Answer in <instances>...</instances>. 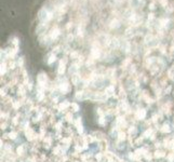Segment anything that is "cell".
Here are the masks:
<instances>
[{
	"label": "cell",
	"instance_id": "obj_1",
	"mask_svg": "<svg viewBox=\"0 0 174 162\" xmlns=\"http://www.w3.org/2000/svg\"><path fill=\"white\" fill-rule=\"evenodd\" d=\"M38 19L41 23H48L49 21H51L53 19V14L51 12H49L46 8H42L38 12Z\"/></svg>",
	"mask_w": 174,
	"mask_h": 162
},
{
	"label": "cell",
	"instance_id": "obj_2",
	"mask_svg": "<svg viewBox=\"0 0 174 162\" xmlns=\"http://www.w3.org/2000/svg\"><path fill=\"white\" fill-rule=\"evenodd\" d=\"M61 34V30L59 29V28H54V29H52L51 32V38L52 39H56L57 37H59V35Z\"/></svg>",
	"mask_w": 174,
	"mask_h": 162
},
{
	"label": "cell",
	"instance_id": "obj_3",
	"mask_svg": "<svg viewBox=\"0 0 174 162\" xmlns=\"http://www.w3.org/2000/svg\"><path fill=\"white\" fill-rule=\"evenodd\" d=\"M38 81H39V83H44L47 81V75L46 74H43V73H41L40 75L38 76Z\"/></svg>",
	"mask_w": 174,
	"mask_h": 162
},
{
	"label": "cell",
	"instance_id": "obj_4",
	"mask_svg": "<svg viewBox=\"0 0 174 162\" xmlns=\"http://www.w3.org/2000/svg\"><path fill=\"white\" fill-rule=\"evenodd\" d=\"M65 61L63 62V61H61V63H60V66H59V74L60 75H63V74L65 73Z\"/></svg>",
	"mask_w": 174,
	"mask_h": 162
},
{
	"label": "cell",
	"instance_id": "obj_5",
	"mask_svg": "<svg viewBox=\"0 0 174 162\" xmlns=\"http://www.w3.org/2000/svg\"><path fill=\"white\" fill-rule=\"evenodd\" d=\"M91 54H92V57H93V58H99V49H96V48H93V49H92Z\"/></svg>",
	"mask_w": 174,
	"mask_h": 162
},
{
	"label": "cell",
	"instance_id": "obj_6",
	"mask_svg": "<svg viewBox=\"0 0 174 162\" xmlns=\"http://www.w3.org/2000/svg\"><path fill=\"white\" fill-rule=\"evenodd\" d=\"M118 26H119V21H118V20H113V21L110 22V25H109L110 28H117Z\"/></svg>",
	"mask_w": 174,
	"mask_h": 162
},
{
	"label": "cell",
	"instance_id": "obj_7",
	"mask_svg": "<svg viewBox=\"0 0 174 162\" xmlns=\"http://www.w3.org/2000/svg\"><path fill=\"white\" fill-rule=\"evenodd\" d=\"M55 59H56L55 54H51V55H50V58H49V61H48V63H49V64H52V63H53Z\"/></svg>",
	"mask_w": 174,
	"mask_h": 162
},
{
	"label": "cell",
	"instance_id": "obj_8",
	"mask_svg": "<svg viewBox=\"0 0 174 162\" xmlns=\"http://www.w3.org/2000/svg\"><path fill=\"white\" fill-rule=\"evenodd\" d=\"M111 43H113V46H115V48H118V46H119V41H118V39H113V41H111Z\"/></svg>",
	"mask_w": 174,
	"mask_h": 162
},
{
	"label": "cell",
	"instance_id": "obj_9",
	"mask_svg": "<svg viewBox=\"0 0 174 162\" xmlns=\"http://www.w3.org/2000/svg\"><path fill=\"white\" fill-rule=\"evenodd\" d=\"M78 35H79V36H82L83 35V27L82 26L78 27Z\"/></svg>",
	"mask_w": 174,
	"mask_h": 162
},
{
	"label": "cell",
	"instance_id": "obj_10",
	"mask_svg": "<svg viewBox=\"0 0 174 162\" xmlns=\"http://www.w3.org/2000/svg\"><path fill=\"white\" fill-rule=\"evenodd\" d=\"M5 73V63H2V64H1V75Z\"/></svg>",
	"mask_w": 174,
	"mask_h": 162
},
{
	"label": "cell",
	"instance_id": "obj_11",
	"mask_svg": "<svg viewBox=\"0 0 174 162\" xmlns=\"http://www.w3.org/2000/svg\"><path fill=\"white\" fill-rule=\"evenodd\" d=\"M160 3L163 5V7H166V3H168V0H160Z\"/></svg>",
	"mask_w": 174,
	"mask_h": 162
},
{
	"label": "cell",
	"instance_id": "obj_12",
	"mask_svg": "<svg viewBox=\"0 0 174 162\" xmlns=\"http://www.w3.org/2000/svg\"><path fill=\"white\" fill-rule=\"evenodd\" d=\"M72 39H74V36L69 34V35H68V37H67V41H72Z\"/></svg>",
	"mask_w": 174,
	"mask_h": 162
},
{
	"label": "cell",
	"instance_id": "obj_13",
	"mask_svg": "<svg viewBox=\"0 0 174 162\" xmlns=\"http://www.w3.org/2000/svg\"><path fill=\"white\" fill-rule=\"evenodd\" d=\"M70 56H72V57H77L78 56V53H77V52H74V53L70 54Z\"/></svg>",
	"mask_w": 174,
	"mask_h": 162
},
{
	"label": "cell",
	"instance_id": "obj_14",
	"mask_svg": "<svg viewBox=\"0 0 174 162\" xmlns=\"http://www.w3.org/2000/svg\"><path fill=\"white\" fill-rule=\"evenodd\" d=\"M145 1H146V0H139V3L141 5H144L145 4Z\"/></svg>",
	"mask_w": 174,
	"mask_h": 162
},
{
	"label": "cell",
	"instance_id": "obj_15",
	"mask_svg": "<svg viewBox=\"0 0 174 162\" xmlns=\"http://www.w3.org/2000/svg\"><path fill=\"white\" fill-rule=\"evenodd\" d=\"M14 66H15V64H14V62H11V63H10V68H11V69H13V68H14Z\"/></svg>",
	"mask_w": 174,
	"mask_h": 162
},
{
	"label": "cell",
	"instance_id": "obj_16",
	"mask_svg": "<svg viewBox=\"0 0 174 162\" xmlns=\"http://www.w3.org/2000/svg\"><path fill=\"white\" fill-rule=\"evenodd\" d=\"M19 65H20V66H22V65H23V58H22V57L19 59Z\"/></svg>",
	"mask_w": 174,
	"mask_h": 162
},
{
	"label": "cell",
	"instance_id": "obj_17",
	"mask_svg": "<svg viewBox=\"0 0 174 162\" xmlns=\"http://www.w3.org/2000/svg\"><path fill=\"white\" fill-rule=\"evenodd\" d=\"M150 9H151V10H154V9H155V3H150V7H149Z\"/></svg>",
	"mask_w": 174,
	"mask_h": 162
},
{
	"label": "cell",
	"instance_id": "obj_18",
	"mask_svg": "<svg viewBox=\"0 0 174 162\" xmlns=\"http://www.w3.org/2000/svg\"><path fill=\"white\" fill-rule=\"evenodd\" d=\"M148 19H149V20H153V19H154V14L150 13L149 15H148Z\"/></svg>",
	"mask_w": 174,
	"mask_h": 162
}]
</instances>
